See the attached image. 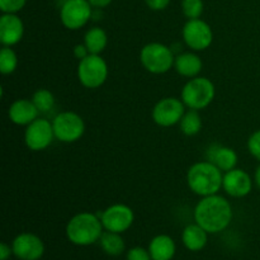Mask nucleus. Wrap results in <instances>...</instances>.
I'll list each match as a JSON object with an SVG mask.
<instances>
[{
	"mask_svg": "<svg viewBox=\"0 0 260 260\" xmlns=\"http://www.w3.org/2000/svg\"><path fill=\"white\" fill-rule=\"evenodd\" d=\"M183 41L192 51H205L212 45L213 30L207 22L201 18L188 19L182 29Z\"/></svg>",
	"mask_w": 260,
	"mask_h": 260,
	"instance_id": "9",
	"label": "nucleus"
},
{
	"mask_svg": "<svg viewBox=\"0 0 260 260\" xmlns=\"http://www.w3.org/2000/svg\"><path fill=\"white\" fill-rule=\"evenodd\" d=\"M93 18V7L89 0H65L60 9V20L65 28L79 30Z\"/></svg>",
	"mask_w": 260,
	"mask_h": 260,
	"instance_id": "8",
	"label": "nucleus"
},
{
	"mask_svg": "<svg viewBox=\"0 0 260 260\" xmlns=\"http://www.w3.org/2000/svg\"><path fill=\"white\" fill-rule=\"evenodd\" d=\"M55 139L52 121L38 117L25 127L24 142L30 151H43L52 144Z\"/></svg>",
	"mask_w": 260,
	"mask_h": 260,
	"instance_id": "11",
	"label": "nucleus"
},
{
	"mask_svg": "<svg viewBox=\"0 0 260 260\" xmlns=\"http://www.w3.org/2000/svg\"><path fill=\"white\" fill-rule=\"evenodd\" d=\"M73 52H74V56H75L79 61L85 58L88 55H90V53H89V50L86 48V46L84 45V43H78V45L74 47Z\"/></svg>",
	"mask_w": 260,
	"mask_h": 260,
	"instance_id": "31",
	"label": "nucleus"
},
{
	"mask_svg": "<svg viewBox=\"0 0 260 260\" xmlns=\"http://www.w3.org/2000/svg\"><path fill=\"white\" fill-rule=\"evenodd\" d=\"M126 260H152L149 249L142 246H134L127 251Z\"/></svg>",
	"mask_w": 260,
	"mask_h": 260,
	"instance_id": "29",
	"label": "nucleus"
},
{
	"mask_svg": "<svg viewBox=\"0 0 260 260\" xmlns=\"http://www.w3.org/2000/svg\"><path fill=\"white\" fill-rule=\"evenodd\" d=\"M216 96V86L205 76H196L184 84L180 99L188 109L201 111L210 106Z\"/></svg>",
	"mask_w": 260,
	"mask_h": 260,
	"instance_id": "4",
	"label": "nucleus"
},
{
	"mask_svg": "<svg viewBox=\"0 0 260 260\" xmlns=\"http://www.w3.org/2000/svg\"><path fill=\"white\" fill-rule=\"evenodd\" d=\"M185 108L183 101L175 96H167L157 102L151 112L152 121L160 127H173L182 121L185 113Z\"/></svg>",
	"mask_w": 260,
	"mask_h": 260,
	"instance_id": "10",
	"label": "nucleus"
},
{
	"mask_svg": "<svg viewBox=\"0 0 260 260\" xmlns=\"http://www.w3.org/2000/svg\"><path fill=\"white\" fill-rule=\"evenodd\" d=\"M13 255L12 245H8L7 243L0 244V260H8Z\"/></svg>",
	"mask_w": 260,
	"mask_h": 260,
	"instance_id": "32",
	"label": "nucleus"
},
{
	"mask_svg": "<svg viewBox=\"0 0 260 260\" xmlns=\"http://www.w3.org/2000/svg\"><path fill=\"white\" fill-rule=\"evenodd\" d=\"M24 36V23L18 14L3 13L0 17V42L3 46L13 47Z\"/></svg>",
	"mask_w": 260,
	"mask_h": 260,
	"instance_id": "15",
	"label": "nucleus"
},
{
	"mask_svg": "<svg viewBox=\"0 0 260 260\" xmlns=\"http://www.w3.org/2000/svg\"><path fill=\"white\" fill-rule=\"evenodd\" d=\"M203 9H205L203 0H182V12L187 19L201 18Z\"/></svg>",
	"mask_w": 260,
	"mask_h": 260,
	"instance_id": "26",
	"label": "nucleus"
},
{
	"mask_svg": "<svg viewBox=\"0 0 260 260\" xmlns=\"http://www.w3.org/2000/svg\"><path fill=\"white\" fill-rule=\"evenodd\" d=\"M206 157L222 173L235 169L239 161L238 154L233 147L220 144L210 145L206 151Z\"/></svg>",
	"mask_w": 260,
	"mask_h": 260,
	"instance_id": "16",
	"label": "nucleus"
},
{
	"mask_svg": "<svg viewBox=\"0 0 260 260\" xmlns=\"http://www.w3.org/2000/svg\"><path fill=\"white\" fill-rule=\"evenodd\" d=\"M27 0H0V10L3 13L17 14L25 7Z\"/></svg>",
	"mask_w": 260,
	"mask_h": 260,
	"instance_id": "27",
	"label": "nucleus"
},
{
	"mask_svg": "<svg viewBox=\"0 0 260 260\" xmlns=\"http://www.w3.org/2000/svg\"><path fill=\"white\" fill-rule=\"evenodd\" d=\"M32 101L35 106L37 107L38 111H40V113H50L55 108L56 104L55 95L48 89L45 88L36 90L32 96Z\"/></svg>",
	"mask_w": 260,
	"mask_h": 260,
	"instance_id": "24",
	"label": "nucleus"
},
{
	"mask_svg": "<svg viewBox=\"0 0 260 260\" xmlns=\"http://www.w3.org/2000/svg\"><path fill=\"white\" fill-rule=\"evenodd\" d=\"M254 182H255L256 187H258L260 189V165L258 168H256L255 174H254Z\"/></svg>",
	"mask_w": 260,
	"mask_h": 260,
	"instance_id": "34",
	"label": "nucleus"
},
{
	"mask_svg": "<svg viewBox=\"0 0 260 260\" xmlns=\"http://www.w3.org/2000/svg\"><path fill=\"white\" fill-rule=\"evenodd\" d=\"M182 241L189 251H201L208 243V233L197 222L189 223L183 229Z\"/></svg>",
	"mask_w": 260,
	"mask_h": 260,
	"instance_id": "20",
	"label": "nucleus"
},
{
	"mask_svg": "<svg viewBox=\"0 0 260 260\" xmlns=\"http://www.w3.org/2000/svg\"><path fill=\"white\" fill-rule=\"evenodd\" d=\"M179 126L180 131L185 136L192 137L200 134L203 127L202 117H201L200 111H196V109H188V111H185L182 121L179 122Z\"/></svg>",
	"mask_w": 260,
	"mask_h": 260,
	"instance_id": "23",
	"label": "nucleus"
},
{
	"mask_svg": "<svg viewBox=\"0 0 260 260\" xmlns=\"http://www.w3.org/2000/svg\"><path fill=\"white\" fill-rule=\"evenodd\" d=\"M78 79L84 88L98 89L108 79V63L101 55H88L78 63Z\"/></svg>",
	"mask_w": 260,
	"mask_h": 260,
	"instance_id": "6",
	"label": "nucleus"
},
{
	"mask_svg": "<svg viewBox=\"0 0 260 260\" xmlns=\"http://www.w3.org/2000/svg\"><path fill=\"white\" fill-rule=\"evenodd\" d=\"M172 0H145L147 7L151 10H155V12H160V10L167 9L168 5L170 4Z\"/></svg>",
	"mask_w": 260,
	"mask_h": 260,
	"instance_id": "30",
	"label": "nucleus"
},
{
	"mask_svg": "<svg viewBox=\"0 0 260 260\" xmlns=\"http://www.w3.org/2000/svg\"><path fill=\"white\" fill-rule=\"evenodd\" d=\"M140 61L149 73L162 75L174 68L175 55L173 48L160 42H150L141 48Z\"/></svg>",
	"mask_w": 260,
	"mask_h": 260,
	"instance_id": "5",
	"label": "nucleus"
},
{
	"mask_svg": "<svg viewBox=\"0 0 260 260\" xmlns=\"http://www.w3.org/2000/svg\"><path fill=\"white\" fill-rule=\"evenodd\" d=\"M99 245L104 253L111 256H119L126 249V243H124L121 234L111 233V231L106 230L99 239Z\"/></svg>",
	"mask_w": 260,
	"mask_h": 260,
	"instance_id": "22",
	"label": "nucleus"
},
{
	"mask_svg": "<svg viewBox=\"0 0 260 260\" xmlns=\"http://www.w3.org/2000/svg\"><path fill=\"white\" fill-rule=\"evenodd\" d=\"M253 189V179L245 170L235 168L223 173L222 190L233 198H244Z\"/></svg>",
	"mask_w": 260,
	"mask_h": 260,
	"instance_id": "14",
	"label": "nucleus"
},
{
	"mask_svg": "<svg viewBox=\"0 0 260 260\" xmlns=\"http://www.w3.org/2000/svg\"><path fill=\"white\" fill-rule=\"evenodd\" d=\"M104 233L101 216L91 212H80L69 220L65 234L71 244L78 246H89L98 243Z\"/></svg>",
	"mask_w": 260,
	"mask_h": 260,
	"instance_id": "3",
	"label": "nucleus"
},
{
	"mask_svg": "<svg viewBox=\"0 0 260 260\" xmlns=\"http://www.w3.org/2000/svg\"><path fill=\"white\" fill-rule=\"evenodd\" d=\"M18 68V56L12 47L3 46L0 50V71L3 75H10Z\"/></svg>",
	"mask_w": 260,
	"mask_h": 260,
	"instance_id": "25",
	"label": "nucleus"
},
{
	"mask_svg": "<svg viewBox=\"0 0 260 260\" xmlns=\"http://www.w3.org/2000/svg\"><path fill=\"white\" fill-rule=\"evenodd\" d=\"M174 69L183 78L193 79L196 76H200L203 69V61L200 55L196 53V51L182 52L175 56Z\"/></svg>",
	"mask_w": 260,
	"mask_h": 260,
	"instance_id": "18",
	"label": "nucleus"
},
{
	"mask_svg": "<svg viewBox=\"0 0 260 260\" xmlns=\"http://www.w3.org/2000/svg\"><path fill=\"white\" fill-rule=\"evenodd\" d=\"M84 45L91 55H101L108 45L107 32L101 27H91L84 35Z\"/></svg>",
	"mask_w": 260,
	"mask_h": 260,
	"instance_id": "21",
	"label": "nucleus"
},
{
	"mask_svg": "<svg viewBox=\"0 0 260 260\" xmlns=\"http://www.w3.org/2000/svg\"><path fill=\"white\" fill-rule=\"evenodd\" d=\"M248 150L251 156L260 161V129H256L250 135L248 140Z\"/></svg>",
	"mask_w": 260,
	"mask_h": 260,
	"instance_id": "28",
	"label": "nucleus"
},
{
	"mask_svg": "<svg viewBox=\"0 0 260 260\" xmlns=\"http://www.w3.org/2000/svg\"><path fill=\"white\" fill-rule=\"evenodd\" d=\"M112 2H113V0H89L91 7L96 8V9H103V8L108 7Z\"/></svg>",
	"mask_w": 260,
	"mask_h": 260,
	"instance_id": "33",
	"label": "nucleus"
},
{
	"mask_svg": "<svg viewBox=\"0 0 260 260\" xmlns=\"http://www.w3.org/2000/svg\"><path fill=\"white\" fill-rule=\"evenodd\" d=\"M147 249L152 260H172L177 251V245L172 236L160 234L151 239Z\"/></svg>",
	"mask_w": 260,
	"mask_h": 260,
	"instance_id": "19",
	"label": "nucleus"
},
{
	"mask_svg": "<svg viewBox=\"0 0 260 260\" xmlns=\"http://www.w3.org/2000/svg\"><path fill=\"white\" fill-rule=\"evenodd\" d=\"M13 255L19 260H40L45 254V243L38 235L22 233L12 243Z\"/></svg>",
	"mask_w": 260,
	"mask_h": 260,
	"instance_id": "13",
	"label": "nucleus"
},
{
	"mask_svg": "<svg viewBox=\"0 0 260 260\" xmlns=\"http://www.w3.org/2000/svg\"><path fill=\"white\" fill-rule=\"evenodd\" d=\"M52 126L56 140L65 144L79 141L85 134V122L76 112H60L53 117Z\"/></svg>",
	"mask_w": 260,
	"mask_h": 260,
	"instance_id": "7",
	"label": "nucleus"
},
{
	"mask_svg": "<svg viewBox=\"0 0 260 260\" xmlns=\"http://www.w3.org/2000/svg\"><path fill=\"white\" fill-rule=\"evenodd\" d=\"M40 111L35 106L32 99L22 98L13 102L8 111L9 119L17 126H25L32 123L40 117Z\"/></svg>",
	"mask_w": 260,
	"mask_h": 260,
	"instance_id": "17",
	"label": "nucleus"
},
{
	"mask_svg": "<svg viewBox=\"0 0 260 260\" xmlns=\"http://www.w3.org/2000/svg\"><path fill=\"white\" fill-rule=\"evenodd\" d=\"M223 173L208 160L194 162L188 169L187 184L200 197L218 194L222 190Z\"/></svg>",
	"mask_w": 260,
	"mask_h": 260,
	"instance_id": "2",
	"label": "nucleus"
},
{
	"mask_svg": "<svg viewBox=\"0 0 260 260\" xmlns=\"http://www.w3.org/2000/svg\"><path fill=\"white\" fill-rule=\"evenodd\" d=\"M194 222L202 226L208 234H218L225 231L230 226L234 218L231 203L220 194L201 197L196 205Z\"/></svg>",
	"mask_w": 260,
	"mask_h": 260,
	"instance_id": "1",
	"label": "nucleus"
},
{
	"mask_svg": "<svg viewBox=\"0 0 260 260\" xmlns=\"http://www.w3.org/2000/svg\"><path fill=\"white\" fill-rule=\"evenodd\" d=\"M101 220L106 231L123 234L134 225L135 212L129 206L116 203L101 213Z\"/></svg>",
	"mask_w": 260,
	"mask_h": 260,
	"instance_id": "12",
	"label": "nucleus"
}]
</instances>
